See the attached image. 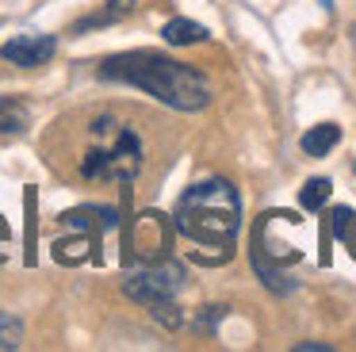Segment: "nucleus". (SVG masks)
I'll return each mask as SVG.
<instances>
[{"instance_id":"obj_12","label":"nucleus","mask_w":356,"mask_h":352,"mask_svg":"<svg viewBox=\"0 0 356 352\" xmlns=\"http://www.w3.org/2000/svg\"><path fill=\"white\" fill-rule=\"evenodd\" d=\"M88 234L85 237H70V241H58L54 245V257L62 260V264H77V260H85L88 257Z\"/></svg>"},{"instance_id":"obj_14","label":"nucleus","mask_w":356,"mask_h":352,"mask_svg":"<svg viewBox=\"0 0 356 352\" xmlns=\"http://www.w3.org/2000/svg\"><path fill=\"white\" fill-rule=\"evenodd\" d=\"M348 218H353V211H348V207H337V211L330 214V230H333V237H345Z\"/></svg>"},{"instance_id":"obj_11","label":"nucleus","mask_w":356,"mask_h":352,"mask_svg":"<svg viewBox=\"0 0 356 352\" xmlns=\"http://www.w3.org/2000/svg\"><path fill=\"white\" fill-rule=\"evenodd\" d=\"M330 191H333V184H330V180H322V176L307 180V184H302V191H299L302 211H322V207H325V199H330Z\"/></svg>"},{"instance_id":"obj_16","label":"nucleus","mask_w":356,"mask_h":352,"mask_svg":"<svg viewBox=\"0 0 356 352\" xmlns=\"http://www.w3.org/2000/svg\"><path fill=\"white\" fill-rule=\"evenodd\" d=\"M299 352H330V344H318V341H302V344H295Z\"/></svg>"},{"instance_id":"obj_4","label":"nucleus","mask_w":356,"mask_h":352,"mask_svg":"<svg viewBox=\"0 0 356 352\" xmlns=\"http://www.w3.org/2000/svg\"><path fill=\"white\" fill-rule=\"evenodd\" d=\"M184 287V268L177 260H154L142 264V272H127L123 275V291L127 298H134L138 306H146L161 326L177 329L180 314H177V291Z\"/></svg>"},{"instance_id":"obj_5","label":"nucleus","mask_w":356,"mask_h":352,"mask_svg":"<svg viewBox=\"0 0 356 352\" xmlns=\"http://www.w3.org/2000/svg\"><path fill=\"white\" fill-rule=\"evenodd\" d=\"M172 234H177V230L165 222V214H157V211L138 214V218H134V226H131V249H134V257H138L142 264L165 260V257H169V249H172Z\"/></svg>"},{"instance_id":"obj_3","label":"nucleus","mask_w":356,"mask_h":352,"mask_svg":"<svg viewBox=\"0 0 356 352\" xmlns=\"http://www.w3.org/2000/svg\"><path fill=\"white\" fill-rule=\"evenodd\" d=\"M142 168V142L131 127L115 119H96L92 122V145H88L85 161H81V173L88 180H134Z\"/></svg>"},{"instance_id":"obj_9","label":"nucleus","mask_w":356,"mask_h":352,"mask_svg":"<svg viewBox=\"0 0 356 352\" xmlns=\"http://www.w3.org/2000/svg\"><path fill=\"white\" fill-rule=\"evenodd\" d=\"M161 38L169 46H192V42H203V38H207V27L195 23V19H169L161 27Z\"/></svg>"},{"instance_id":"obj_2","label":"nucleus","mask_w":356,"mask_h":352,"mask_svg":"<svg viewBox=\"0 0 356 352\" xmlns=\"http://www.w3.org/2000/svg\"><path fill=\"white\" fill-rule=\"evenodd\" d=\"M104 81H119V84H134V88L149 92L154 99L177 107V111H203L211 104V81L200 73L195 65L172 61L165 54L154 50H131V54H115L100 65Z\"/></svg>"},{"instance_id":"obj_1","label":"nucleus","mask_w":356,"mask_h":352,"mask_svg":"<svg viewBox=\"0 0 356 352\" xmlns=\"http://www.w3.org/2000/svg\"><path fill=\"white\" fill-rule=\"evenodd\" d=\"M172 230L192 241L188 257L195 264H226L234 257V241L241 230V195L230 180L211 176L177 199Z\"/></svg>"},{"instance_id":"obj_15","label":"nucleus","mask_w":356,"mask_h":352,"mask_svg":"<svg viewBox=\"0 0 356 352\" xmlns=\"http://www.w3.org/2000/svg\"><path fill=\"white\" fill-rule=\"evenodd\" d=\"M345 241H348V249H353V257H356V214L348 218V230H345Z\"/></svg>"},{"instance_id":"obj_7","label":"nucleus","mask_w":356,"mask_h":352,"mask_svg":"<svg viewBox=\"0 0 356 352\" xmlns=\"http://www.w3.org/2000/svg\"><path fill=\"white\" fill-rule=\"evenodd\" d=\"M134 8H138V0H108V8H104V12L85 15V19L73 23V35H81V31H92V27H111V23L127 19Z\"/></svg>"},{"instance_id":"obj_8","label":"nucleus","mask_w":356,"mask_h":352,"mask_svg":"<svg viewBox=\"0 0 356 352\" xmlns=\"http://www.w3.org/2000/svg\"><path fill=\"white\" fill-rule=\"evenodd\" d=\"M337 142H341V127H337V122H318V127H310L307 134H302L299 145H302L307 157H325Z\"/></svg>"},{"instance_id":"obj_10","label":"nucleus","mask_w":356,"mask_h":352,"mask_svg":"<svg viewBox=\"0 0 356 352\" xmlns=\"http://www.w3.org/2000/svg\"><path fill=\"white\" fill-rule=\"evenodd\" d=\"M27 122H31V111L19 99L0 96V134H24Z\"/></svg>"},{"instance_id":"obj_6","label":"nucleus","mask_w":356,"mask_h":352,"mask_svg":"<svg viewBox=\"0 0 356 352\" xmlns=\"http://www.w3.org/2000/svg\"><path fill=\"white\" fill-rule=\"evenodd\" d=\"M54 54H58L54 35H16L0 46V58L8 61V65H19V69H39V65H47Z\"/></svg>"},{"instance_id":"obj_13","label":"nucleus","mask_w":356,"mask_h":352,"mask_svg":"<svg viewBox=\"0 0 356 352\" xmlns=\"http://www.w3.org/2000/svg\"><path fill=\"white\" fill-rule=\"evenodd\" d=\"M19 337H24V321L12 318V314H0V344L4 349H16Z\"/></svg>"}]
</instances>
